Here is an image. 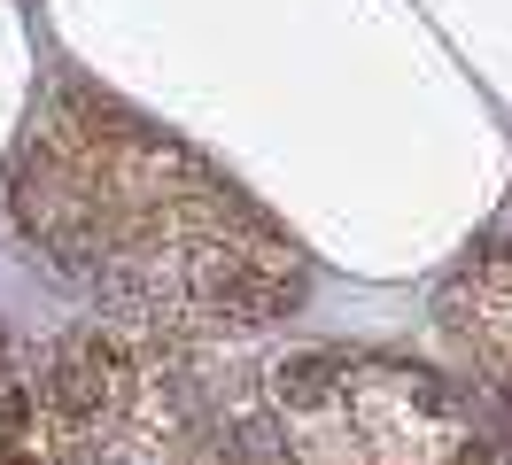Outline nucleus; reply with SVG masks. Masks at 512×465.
<instances>
[{"label":"nucleus","mask_w":512,"mask_h":465,"mask_svg":"<svg viewBox=\"0 0 512 465\" xmlns=\"http://www.w3.org/2000/svg\"><path fill=\"white\" fill-rule=\"evenodd\" d=\"M16 210L55 264L156 326H264L303 287L264 217L101 93L47 109L16 171Z\"/></svg>","instance_id":"obj_1"},{"label":"nucleus","mask_w":512,"mask_h":465,"mask_svg":"<svg viewBox=\"0 0 512 465\" xmlns=\"http://www.w3.org/2000/svg\"><path fill=\"white\" fill-rule=\"evenodd\" d=\"M0 465H32L24 458V403L8 388V372H0Z\"/></svg>","instance_id":"obj_2"}]
</instances>
